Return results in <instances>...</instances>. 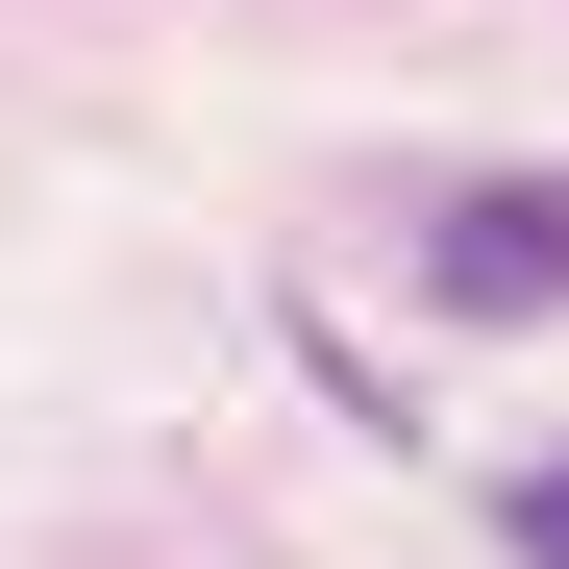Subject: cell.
I'll use <instances>...</instances> for the list:
<instances>
[{
  "instance_id": "obj_1",
  "label": "cell",
  "mask_w": 569,
  "mask_h": 569,
  "mask_svg": "<svg viewBox=\"0 0 569 569\" xmlns=\"http://www.w3.org/2000/svg\"><path fill=\"white\" fill-rule=\"evenodd\" d=\"M421 298L446 322H569V173H470L421 223Z\"/></svg>"
},
{
  "instance_id": "obj_2",
  "label": "cell",
  "mask_w": 569,
  "mask_h": 569,
  "mask_svg": "<svg viewBox=\"0 0 569 569\" xmlns=\"http://www.w3.org/2000/svg\"><path fill=\"white\" fill-rule=\"evenodd\" d=\"M496 545H520V569H569V446H520V470H496Z\"/></svg>"
}]
</instances>
